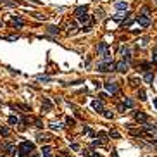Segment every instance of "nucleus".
I'll use <instances>...</instances> for the list:
<instances>
[{
    "mask_svg": "<svg viewBox=\"0 0 157 157\" xmlns=\"http://www.w3.org/2000/svg\"><path fill=\"white\" fill-rule=\"evenodd\" d=\"M33 152H35V143L29 142V140L21 142L19 147H17V154H19V155H28V157H29Z\"/></svg>",
    "mask_w": 157,
    "mask_h": 157,
    "instance_id": "nucleus-1",
    "label": "nucleus"
},
{
    "mask_svg": "<svg viewBox=\"0 0 157 157\" xmlns=\"http://www.w3.org/2000/svg\"><path fill=\"white\" fill-rule=\"evenodd\" d=\"M97 71L98 73H112V71H116V62L114 60H102L97 64Z\"/></svg>",
    "mask_w": 157,
    "mask_h": 157,
    "instance_id": "nucleus-2",
    "label": "nucleus"
},
{
    "mask_svg": "<svg viewBox=\"0 0 157 157\" xmlns=\"http://www.w3.org/2000/svg\"><path fill=\"white\" fill-rule=\"evenodd\" d=\"M104 88H105L109 93H112V95H116V93L119 92V85L116 81H105L104 83Z\"/></svg>",
    "mask_w": 157,
    "mask_h": 157,
    "instance_id": "nucleus-3",
    "label": "nucleus"
},
{
    "mask_svg": "<svg viewBox=\"0 0 157 157\" xmlns=\"http://www.w3.org/2000/svg\"><path fill=\"white\" fill-rule=\"evenodd\" d=\"M136 22L140 24V28H148L152 24V19L147 16V14H142V16L136 17Z\"/></svg>",
    "mask_w": 157,
    "mask_h": 157,
    "instance_id": "nucleus-4",
    "label": "nucleus"
},
{
    "mask_svg": "<svg viewBox=\"0 0 157 157\" xmlns=\"http://www.w3.org/2000/svg\"><path fill=\"white\" fill-rule=\"evenodd\" d=\"M135 121L136 123H140V125H143V123L148 121V116H147L145 112H142V111H136L135 112Z\"/></svg>",
    "mask_w": 157,
    "mask_h": 157,
    "instance_id": "nucleus-5",
    "label": "nucleus"
},
{
    "mask_svg": "<svg viewBox=\"0 0 157 157\" xmlns=\"http://www.w3.org/2000/svg\"><path fill=\"white\" fill-rule=\"evenodd\" d=\"M92 107H93V111H97V112H100V114H102L104 109H105V107H104V100H102V98L93 100V102H92Z\"/></svg>",
    "mask_w": 157,
    "mask_h": 157,
    "instance_id": "nucleus-6",
    "label": "nucleus"
},
{
    "mask_svg": "<svg viewBox=\"0 0 157 157\" xmlns=\"http://www.w3.org/2000/svg\"><path fill=\"white\" fill-rule=\"evenodd\" d=\"M128 69H130V62H126V60H121L116 64V71H119V73H126Z\"/></svg>",
    "mask_w": 157,
    "mask_h": 157,
    "instance_id": "nucleus-7",
    "label": "nucleus"
},
{
    "mask_svg": "<svg viewBox=\"0 0 157 157\" xmlns=\"http://www.w3.org/2000/svg\"><path fill=\"white\" fill-rule=\"evenodd\" d=\"M121 55H123V60L131 62V50L128 47H121Z\"/></svg>",
    "mask_w": 157,
    "mask_h": 157,
    "instance_id": "nucleus-8",
    "label": "nucleus"
},
{
    "mask_svg": "<svg viewBox=\"0 0 157 157\" xmlns=\"http://www.w3.org/2000/svg\"><path fill=\"white\" fill-rule=\"evenodd\" d=\"M107 50H109L107 42H98V45H97V54H98V55H104Z\"/></svg>",
    "mask_w": 157,
    "mask_h": 157,
    "instance_id": "nucleus-9",
    "label": "nucleus"
},
{
    "mask_svg": "<svg viewBox=\"0 0 157 157\" xmlns=\"http://www.w3.org/2000/svg\"><path fill=\"white\" fill-rule=\"evenodd\" d=\"M2 150L5 152L7 155H12V154H16V145H12V143H5V145L2 147Z\"/></svg>",
    "mask_w": 157,
    "mask_h": 157,
    "instance_id": "nucleus-10",
    "label": "nucleus"
},
{
    "mask_svg": "<svg viewBox=\"0 0 157 157\" xmlns=\"http://www.w3.org/2000/svg\"><path fill=\"white\" fill-rule=\"evenodd\" d=\"M87 12H88V5H78L74 9V16L80 17L81 14H87Z\"/></svg>",
    "mask_w": 157,
    "mask_h": 157,
    "instance_id": "nucleus-11",
    "label": "nucleus"
},
{
    "mask_svg": "<svg viewBox=\"0 0 157 157\" xmlns=\"http://www.w3.org/2000/svg\"><path fill=\"white\" fill-rule=\"evenodd\" d=\"M42 111H43V112H49V111H52V102H50L47 97H43V102H42Z\"/></svg>",
    "mask_w": 157,
    "mask_h": 157,
    "instance_id": "nucleus-12",
    "label": "nucleus"
},
{
    "mask_svg": "<svg viewBox=\"0 0 157 157\" xmlns=\"http://www.w3.org/2000/svg\"><path fill=\"white\" fill-rule=\"evenodd\" d=\"M114 7H116V11H128V2L119 0V2H116V4H114Z\"/></svg>",
    "mask_w": 157,
    "mask_h": 157,
    "instance_id": "nucleus-13",
    "label": "nucleus"
},
{
    "mask_svg": "<svg viewBox=\"0 0 157 157\" xmlns=\"http://www.w3.org/2000/svg\"><path fill=\"white\" fill-rule=\"evenodd\" d=\"M97 138H98V140H102L104 143H107V140L111 138V135H109V133H105V131H98V133H97Z\"/></svg>",
    "mask_w": 157,
    "mask_h": 157,
    "instance_id": "nucleus-14",
    "label": "nucleus"
},
{
    "mask_svg": "<svg viewBox=\"0 0 157 157\" xmlns=\"http://www.w3.org/2000/svg\"><path fill=\"white\" fill-rule=\"evenodd\" d=\"M12 24L16 28H22L24 26V21H22L21 17H17V16H12Z\"/></svg>",
    "mask_w": 157,
    "mask_h": 157,
    "instance_id": "nucleus-15",
    "label": "nucleus"
},
{
    "mask_svg": "<svg viewBox=\"0 0 157 157\" xmlns=\"http://www.w3.org/2000/svg\"><path fill=\"white\" fill-rule=\"evenodd\" d=\"M76 31H78V22H76V21H71V22H69V28H67V33H69V35H74Z\"/></svg>",
    "mask_w": 157,
    "mask_h": 157,
    "instance_id": "nucleus-16",
    "label": "nucleus"
},
{
    "mask_svg": "<svg viewBox=\"0 0 157 157\" xmlns=\"http://www.w3.org/2000/svg\"><path fill=\"white\" fill-rule=\"evenodd\" d=\"M152 66H154V62H142V64H140V71H142V73H147V71L152 69Z\"/></svg>",
    "mask_w": 157,
    "mask_h": 157,
    "instance_id": "nucleus-17",
    "label": "nucleus"
},
{
    "mask_svg": "<svg viewBox=\"0 0 157 157\" xmlns=\"http://www.w3.org/2000/svg\"><path fill=\"white\" fill-rule=\"evenodd\" d=\"M143 81H145V83H152V81H154V73H152V71L143 73Z\"/></svg>",
    "mask_w": 157,
    "mask_h": 157,
    "instance_id": "nucleus-18",
    "label": "nucleus"
},
{
    "mask_svg": "<svg viewBox=\"0 0 157 157\" xmlns=\"http://www.w3.org/2000/svg\"><path fill=\"white\" fill-rule=\"evenodd\" d=\"M49 128H50L52 131H60L62 128H64V126H62V123H50Z\"/></svg>",
    "mask_w": 157,
    "mask_h": 157,
    "instance_id": "nucleus-19",
    "label": "nucleus"
},
{
    "mask_svg": "<svg viewBox=\"0 0 157 157\" xmlns=\"http://www.w3.org/2000/svg\"><path fill=\"white\" fill-rule=\"evenodd\" d=\"M78 21H80V22H83V24H87V22H90V21H92V17H90V14H81V16L78 17Z\"/></svg>",
    "mask_w": 157,
    "mask_h": 157,
    "instance_id": "nucleus-20",
    "label": "nucleus"
},
{
    "mask_svg": "<svg viewBox=\"0 0 157 157\" xmlns=\"http://www.w3.org/2000/svg\"><path fill=\"white\" fill-rule=\"evenodd\" d=\"M36 142H40V143H47V142H50V136L49 135H42V133H40V135L36 136Z\"/></svg>",
    "mask_w": 157,
    "mask_h": 157,
    "instance_id": "nucleus-21",
    "label": "nucleus"
},
{
    "mask_svg": "<svg viewBox=\"0 0 157 157\" xmlns=\"http://www.w3.org/2000/svg\"><path fill=\"white\" fill-rule=\"evenodd\" d=\"M36 80H38V81H43V83L52 81V78H50V76H47V74H38V76H36Z\"/></svg>",
    "mask_w": 157,
    "mask_h": 157,
    "instance_id": "nucleus-22",
    "label": "nucleus"
},
{
    "mask_svg": "<svg viewBox=\"0 0 157 157\" xmlns=\"http://www.w3.org/2000/svg\"><path fill=\"white\" fill-rule=\"evenodd\" d=\"M47 31H49L50 35H59V33H60V28H59V26H49V28H47Z\"/></svg>",
    "mask_w": 157,
    "mask_h": 157,
    "instance_id": "nucleus-23",
    "label": "nucleus"
},
{
    "mask_svg": "<svg viewBox=\"0 0 157 157\" xmlns=\"http://www.w3.org/2000/svg\"><path fill=\"white\" fill-rule=\"evenodd\" d=\"M148 42H150V38L143 36L142 40H138V47H142V49H143V47H147V45H148Z\"/></svg>",
    "mask_w": 157,
    "mask_h": 157,
    "instance_id": "nucleus-24",
    "label": "nucleus"
},
{
    "mask_svg": "<svg viewBox=\"0 0 157 157\" xmlns=\"http://www.w3.org/2000/svg\"><path fill=\"white\" fill-rule=\"evenodd\" d=\"M19 123H21V119H19L17 116H9V125L16 126V125H19Z\"/></svg>",
    "mask_w": 157,
    "mask_h": 157,
    "instance_id": "nucleus-25",
    "label": "nucleus"
},
{
    "mask_svg": "<svg viewBox=\"0 0 157 157\" xmlns=\"http://www.w3.org/2000/svg\"><path fill=\"white\" fill-rule=\"evenodd\" d=\"M123 104H125V107H130V109H133V105H135V102H133V100H131L130 97H125Z\"/></svg>",
    "mask_w": 157,
    "mask_h": 157,
    "instance_id": "nucleus-26",
    "label": "nucleus"
},
{
    "mask_svg": "<svg viewBox=\"0 0 157 157\" xmlns=\"http://www.w3.org/2000/svg\"><path fill=\"white\" fill-rule=\"evenodd\" d=\"M140 78H131V80H130V85H131V87H133V88H138V87H140Z\"/></svg>",
    "mask_w": 157,
    "mask_h": 157,
    "instance_id": "nucleus-27",
    "label": "nucleus"
},
{
    "mask_svg": "<svg viewBox=\"0 0 157 157\" xmlns=\"http://www.w3.org/2000/svg\"><path fill=\"white\" fill-rule=\"evenodd\" d=\"M104 118H105V119H112V118H114V112H112V111H109V109H104Z\"/></svg>",
    "mask_w": 157,
    "mask_h": 157,
    "instance_id": "nucleus-28",
    "label": "nucleus"
},
{
    "mask_svg": "<svg viewBox=\"0 0 157 157\" xmlns=\"http://www.w3.org/2000/svg\"><path fill=\"white\" fill-rule=\"evenodd\" d=\"M138 100H142V102H145L147 100V93H145V90H138Z\"/></svg>",
    "mask_w": 157,
    "mask_h": 157,
    "instance_id": "nucleus-29",
    "label": "nucleus"
},
{
    "mask_svg": "<svg viewBox=\"0 0 157 157\" xmlns=\"http://www.w3.org/2000/svg\"><path fill=\"white\" fill-rule=\"evenodd\" d=\"M83 157H102L98 152H83Z\"/></svg>",
    "mask_w": 157,
    "mask_h": 157,
    "instance_id": "nucleus-30",
    "label": "nucleus"
},
{
    "mask_svg": "<svg viewBox=\"0 0 157 157\" xmlns=\"http://www.w3.org/2000/svg\"><path fill=\"white\" fill-rule=\"evenodd\" d=\"M9 133H11V130H9L7 126H2V128H0V135L2 136H9Z\"/></svg>",
    "mask_w": 157,
    "mask_h": 157,
    "instance_id": "nucleus-31",
    "label": "nucleus"
},
{
    "mask_svg": "<svg viewBox=\"0 0 157 157\" xmlns=\"http://www.w3.org/2000/svg\"><path fill=\"white\" fill-rule=\"evenodd\" d=\"M50 152H52L50 145H45V147H42V155H49Z\"/></svg>",
    "mask_w": 157,
    "mask_h": 157,
    "instance_id": "nucleus-32",
    "label": "nucleus"
},
{
    "mask_svg": "<svg viewBox=\"0 0 157 157\" xmlns=\"http://www.w3.org/2000/svg\"><path fill=\"white\" fill-rule=\"evenodd\" d=\"M109 135H111V138H116V140H118V138H121V135L116 130H111V131H109Z\"/></svg>",
    "mask_w": 157,
    "mask_h": 157,
    "instance_id": "nucleus-33",
    "label": "nucleus"
},
{
    "mask_svg": "<svg viewBox=\"0 0 157 157\" xmlns=\"http://www.w3.org/2000/svg\"><path fill=\"white\" fill-rule=\"evenodd\" d=\"M74 123H76L74 118H71V116H69V118H66V125H67V126H74Z\"/></svg>",
    "mask_w": 157,
    "mask_h": 157,
    "instance_id": "nucleus-34",
    "label": "nucleus"
},
{
    "mask_svg": "<svg viewBox=\"0 0 157 157\" xmlns=\"http://www.w3.org/2000/svg\"><path fill=\"white\" fill-rule=\"evenodd\" d=\"M4 40H9V42H17V40H19V36H14V35H11V36H4Z\"/></svg>",
    "mask_w": 157,
    "mask_h": 157,
    "instance_id": "nucleus-35",
    "label": "nucleus"
},
{
    "mask_svg": "<svg viewBox=\"0 0 157 157\" xmlns=\"http://www.w3.org/2000/svg\"><path fill=\"white\" fill-rule=\"evenodd\" d=\"M35 126H36V128H43V123H42L40 118H35Z\"/></svg>",
    "mask_w": 157,
    "mask_h": 157,
    "instance_id": "nucleus-36",
    "label": "nucleus"
},
{
    "mask_svg": "<svg viewBox=\"0 0 157 157\" xmlns=\"http://www.w3.org/2000/svg\"><path fill=\"white\" fill-rule=\"evenodd\" d=\"M95 14H97V17H98V19H104V17H105V14H104V11H102V9H97V12H95Z\"/></svg>",
    "mask_w": 157,
    "mask_h": 157,
    "instance_id": "nucleus-37",
    "label": "nucleus"
},
{
    "mask_svg": "<svg viewBox=\"0 0 157 157\" xmlns=\"http://www.w3.org/2000/svg\"><path fill=\"white\" fill-rule=\"evenodd\" d=\"M92 145H93V147H102V145H104V142H102V140H95Z\"/></svg>",
    "mask_w": 157,
    "mask_h": 157,
    "instance_id": "nucleus-38",
    "label": "nucleus"
},
{
    "mask_svg": "<svg viewBox=\"0 0 157 157\" xmlns=\"http://www.w3.org/2000/svg\"><path fill=\"white\" fill-rule=\"evenodd\" d=\"M125 104H119V105H118V111H119V112H125Z\"/></svg>",
    "mask_w": 157,
    "mask_h": 157,
    "instance_id": "nucleus-39",
    "label": "nucleus"
},
{
    "mask_svg": "<svg viewBox=\"0 0 157 157\" xmlns=\"http://www.w3.org/2000/svg\"><path fill=\"white\" fill-rule=\"evenodd\" d=\"M152 62H154V64H157V52H154V54H152Z\"/></svg>",
    "mask_w": 157,
    "mask_h": 157,
    "instance_id": "nucleus-40",
    "label": "nucleus"
},
{
    "mask_svg": "<svg viewBox=\"0 0 157 157\" xmlns=\"http://www.w3.org/2000/svg\"><path fill=\"white\" fill-rule=\"evenodd\" d=\"M71 148H73V150H80V145H78V143H71Z\"/></svg>",
    "mask_w": 157,
    "mask_h": 157,
    "instance_id": "nucleus-41",
    "label": "nucleus"
},
{
    "mask_svg": "<svg viewBox=\"0 0 157 157\" xmlns=\"http://www.w3.org/2000/svg\"><path fill=\"white\" fill-rule=\"evenodd\" d=\"M90 131H92V128H88V126H85V128H83V133H85V135H88Z\"/></svg>",
    "mask_w": 157,
    "mask_h": 157,
    "instance_id": "nucleus-42",
    "label": "nucleus"
},
{
    "mask_svg": "<svg viewBox=\"0 0 157 157\" xmlns=\"http://www.w3.org/2000/svg\"><path fill=\"white\" fill-rule=\"evenodd\" d=\"M142 12H143V14H147V16H148V12H150V9H148V7H143V9H142Z\"/></svg>",
    "mask_w": 157,
    "mask_h": 157,
    "instance_id": "nucleus-43",
    "label": "nucleus"
},
{
    "mask_svg": "<svg viewBox=\"0 0 157 157\" xmlns=\"http://www.w3.org/2000/svg\"><path fill=\"white\" fill-rule=\"evenodd\" d=\"M98 98H102V100H105V98H107V93H98Z\"/></svg>",
    "mask_w": 157,
    "mask_h": 157,
    "instance_id": "nucleus-44",
    "label": "nucleus"
},
{
    "mask_svg": "<svg viewBox=\"0 0 157 157\" xmlns=\"http://www.w3.org/2000/svg\"><path fill=\"white\" fill-rule=\"evenodd\" d=\"M111 157H119V155H118V150H112V152H111Z\"/></svg>",
    "mask_w": 157,
    "mask_h": 157,
    "instance_id": "nucleus-45",
    "label": "nucleus"
},
{
    "mask_svg": "<svg viewBox=\"0 0 157 157\" xmlns=\"http://www.w3.org/2000/svg\"><path fill=\"white\" fill-rule=\"evenodd\" d=\"M29 157H40V154H38V152H33V154H31Z\"/></svg>",
    "mask_w": 157,
    "mask_h": 157,
    "instance_id": "nucleus-46",
    "label": "nucleus"
},
{
    "mask_svg": "<svg viewBox=\"0 0 157 157\" xmlns=\"http://www.w3.org/2000/svg\"><path fill=\"white\" fill-rule=\"evenodd\" d=\"M0 4H5V5H7V4H9V0H0Z\"/></svg>",
    "mask_w": 157,
    "mask_h": 157,
    "instance_id": "nucleus-47",
    "label": "nucleus"
},
{
    "mask_svg": "<svg viewBox=\"0 0 157 157\" xmlns=\"http://www.w3.org/2000/svg\"><path fill=\"white\" fill-rule=\"evenodd\" d=\"M154 107H155V109H157V97H155V98H154Z\"/></svg>",
    "mask_w": 157,
    "mask_h": 157,
    "instance_id": "nucleus-48",
    "label": "nucleus"
},
{
    "mask_svg": "<svg viewBox=\"0 0 157 157\" xmlns=\"http://www.w3.org/2000/svg\"><path fill=\"white\" fill-rule=\"evenodd\" d=\"M2 26H4V22H2V21H0V28H2Z\"/></svg>",
    "mask_w": 157,
    "mask_h": 157,
    "instance_id": "nucleus-49",
    "label": "nucleus"
},
{
    "mask_svg": "<svg viewBox=\"0 0 157 157\" xmlns=\"http://www.w3.org/2000/svg\"><path fill=\"white\" fill-rule=\"evenodd\" d=\"M43 157H52V155H50V154H49V155H43Z\"/></svg>",
    "mask_w": 157,
    "mask_h": 157,
    "instance_id": "nucleus-50",
    "label": "nucleus"
}]
</instances>
